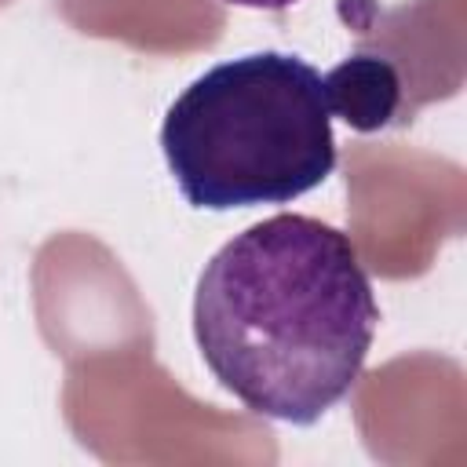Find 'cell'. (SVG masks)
<instances>
[{
    "instance_id": "cell-1",
    "label": "cell",
    "mask_w": 467,
    "mask_h": 467,
    "mask_svg": "<svg viewBox=\"0 0 467 467\" xmlns=\"http://www.w3.org/2000/svg\"><path fill=\"white\" fill-rule=\"evenodd\" d=\"M379 306L332 223L281 212L230 237L193 288V339L248 412L310 427L361 379Z\"/></svg>"
},
{
    "instance_id": "cell-2",
    "label": "cell",
    "mask_w": 467,
    "mask_h": 467,
    "mask_svg": "<svg viewBox=\"0 0 467 467\" xmlns=\"http://www.w3.org/2000/svg\"><path fill=\"white\" fill-rule=\"evenodd\" d=\"M161 153L190 208L296 201L336 171L321 73L288 51L226 58L175 95Z\"/></svg>"
},
{
    "instance_id": "cell-3",
    "label": "cell",
    "mask_w": 467,
    "mask_h": 467,
    "mask_svg": "<svg viewBox=\"0 0 467 467\" xmlns=\"http://www.w3.org/2000/svg\"><path fill=\"white\" fill-rule=\"evenodd\" d=\"M325 102L328 113L339 117L354 131H379L387 128L401 109V73L383 55H350L336 62L325 77Z\"/></svg>"
},
{
    "instance_id": "cell-4",
    "label": "cell",
    "mask_w": 467,
    "mask_h": 467,
    "mask_svg": "<svg viewBox=\"0 0 467 467\" xmlns=\"http://www.w3.org/2000/svg\"><path fill=\"white\" fill-rule=\"evenodd\" d=\"M223 4H234V7H252V11H285L299 0H223Z\"/></svg>"
}]
</instances>
